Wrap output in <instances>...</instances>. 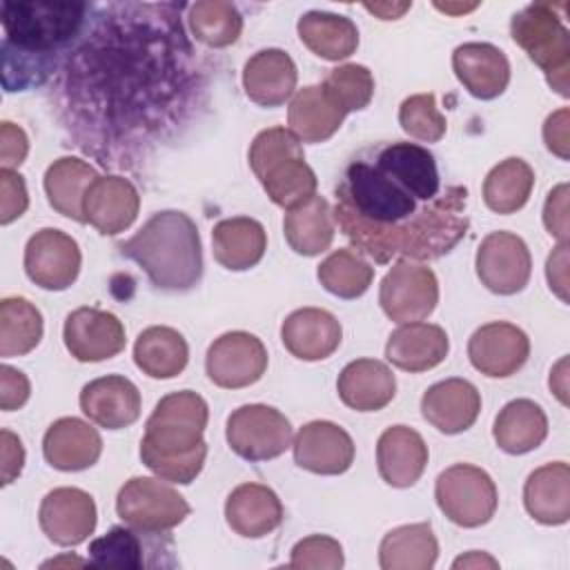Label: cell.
<instances>
[{
  "label": "cell",
  "instance_id": "cb8c5ba5",
  "mask_svg": "<svg viewBox=\"0 0 570 570\" xmlns=\"http://www.w3.org/2000/svg\"><path fill=\"white\" fill-rule=\"evenodd\" d=\"M102 452V439L94 425L78 416L53 421L42 436L47 463L60 472H80L91 468Z\"/></svg>",
  "mask_w": 570,
  "mask_h": 570
},
{
  "label": "cell",
  "instance_id": "ab89813d",
  "mask_svg": "<svg viewBox=\"0 0 570 570\" xmlns=\"http://www.w3.org/2000/svg\"><path fill=\"white\" fill-rule=\"evenodd\" d=\"M45 332L40 309L22 298L7 296L0 301V356H24L40 343Z\"/></svg>",
  "mask_w": 570,
  "mask_h": 570
},
{
  "label": "cell",
  "instance_id": "e0dca14e",
  "mask_svg": "<svg viewBox=\"0 0 570 570\" xmlns=\"http://www.w3.org/2000/svg\"><path fill=\"white\" fill-rule=\"evenodd\" d=\"M468 356L474 370L490 379H505L519 372L530 356L528 334L505 321L481 325L468 341Z\"/></svg>",
  "mask_w": 570,
  "mask_h": 570
},
{
  "label": "cell",
  "instance_id": "f5cc1de1",
  "mask_svg": "<svg viewBox=\"0 0 570 570\" xmlns=\"http://www.w3.org/2000/svg\"><path fill=\"white\" fill-rule=\"evenodd\" d=\"M0 470H2V485H9L16 476H20L24 465V448L22 441L9 432H0Z\"/></svg>",
  "mask_w": 570,
  "mask_h": 570
},
{
  "label": "cell",
  "instance_id": "44dd1931",
  "mask_svg": "<svg viewBox=\"0 0 570 570\" xmlns=\"http://www.w3.org/2000/svg\"><path fill=\"white\" fill-rule=\"evenodd\" d=\"M481 412V394L465 379H445L421 396L423 419L443 434H461L474 425Z\"/></svg>",
  "mask_w": 570,
  "mask_h": 570
},
{
  "label": "cell",
  "instance_id": "8fae6325",
  "mask_svg": "<svg viewBox=\"0 0 570 570\" xmlns=\"http://www.w3.org/2000/svg\"><path fill=\"white\" fill-rule=\"evenodd\" d=\"M379 303L394 323H414L428 318L439 303L436 274L421 263L399 261L383 276Z\"/></svg>",
  "mask_w": 570,
  "mask_h": 570
},
{
  "label": "cell",
  "instance_id": "83f0119b",
  "mask_svg": "<svg viewBox=\"0 0 570 570\" xmlns=\"http://www.w3.org/2000/svg\"><path fill=\"white\" fill-rule=\"evenodd\" d=\"M225 519L236 534L261 539L283 523V503L278 494L263 483H240L225 501Z\"/></svg>",
  "mask_w": 570,
  "mask_h": 570
},
{
  "label": "cell",
  "instance_id": "d4e9b609",
  "mask_svg": "<svg viewBox=\"0 0 570 570\" xmlns=\"http://www.w3.org/2000/svg\"><path fill=\"white\" fill-rule=\"evenodd\" d=\"M430 452L423 436L407 425H390L376 443V468L392 488L414 485L428 465Z\"/></svg>",
  "mask_w": 570,
  "mask_h": 570
},
{
  "label": "cell",
  "instance_id": "f6af8a7d",
  "mask_svg": "<svg viewBox=\"0 0 570 570\" xmlns=\"http://www.w3.org/2000/svg\"><path fill=\"white\" fill-rule=\"evenodd\" d=\"M399 125L410 138L421 142H439L448 129L434 94H414L405 98L399 107Z\"/></svg>",
  "mask_w": 570,
  "mask_h": 570
},
{
  "label": "cell",
  "instance_id": "60d3db41",
  "mask_svg": "<svg viewBox=\"0 0 570 570\" xmlns=\"http://www.w3.org/2000/svg\"><path fill=\"white\" fill-rule=\"evenodd\" d=\"M187 9L189 29L203 45L223 49L240 38L243 16L229 0H198Z\"/></svg>",
  "mask_w": 570,
  "mask_h": 570
},
{
  "label": "cell",
  "instance_id": "ba28073f",
  "mask_svg": "<svg viewBox=\"0 0 570 570\" xmlns=\"http://www.w3.org/2000/svg\"><path fill=\"white\" fill-rule=\"evenodd\" d=\"M434 499L439 510L461 528L485 525L499 505L492 476L472 463H454L436 476Z\"/></svg>",
  "mask_w": 570,
  "mask_h": 570
},
{
  "label": "cell",
  "instance_id": "9a60e30c",
  "mask_svg": "<svg viewBox=\"0 0 570 570\" xmlns=\"http://www.w3.org/2000/svg\"><path fill=\"white\" fill-rule=\"evenodd\" d=\"M62 341L69 354L80 363H98L118 356L125 350L122 321L98 307H78L65 318Z\"/></svg>",
  "mask_w": 570,
  "mask_h": 570
},
{
  "label": "cell",
  "instance_id": "30bf717a",
  "mask_svg": "<svg viewBox=\"0 0 570 570\" xmlns=\"http://www.w3.org/2000/svg\"><path fill=\"white\" fill-rule=\"evenodd\" d=\"M225 439L245 461H269L281 456L294 441L289 419L263 403H249L236 407L227 416Z\"/></svg>",
  "mask_w": 570,
  "mask_h": 570
},
{
  "label": "cell",
  "instance_id": "ffe728a7",
  "mask_svg": "<svg viewBox=\"0 0 570 570\" xmlns=\"http://www.w3.org/2000/svg\"><path fill=\"white\" fill-rule=\"evenodd\" d=\"M140 405L138 387L120 374L94 379L80 392V410L105 430H122L136 423Z\"/></svg>",
  "mask_w": 570,
  "mask_h": 570
},
{
  "label": "cell",
  "instance_id": "f907efd6",
  "mask_svg": "<svg viewBox=\"0 0 570 570\" xmlns=\"http://www.w3.org/2000/svg\"><path fill=\"white\" fill-rule=\"evenodd\" d=\"M29 154V138L22 127L2 120L0 122V163L2 169H16Z\"/></svg>",
  "mask_w": 570,
  "mask_h": 570
},
{
  "label": "cell",
  "instance_id": "ee69618b",
  "mask_svg": "<svg viewBox=\"0 0 570 570\" xmlns=\"http://www.w3.org/2000/svg\"><path fill=\"white\" fill-rule=\"evenodd\" d=\"M323 85L334 96V100L345 109V114L365 109L374 96L372 71L365 65L356 62L334 67L323 80Z\"/></svg>",
  "mask_w": 570,
  "mask_h": 570
},
{
  "label": "cell",
  "instance_id": "ac0fdd59",
  "mask_svg": "<svg viewBox=\"0 0 570 570\" xmlns=\"http://www.w3.org/2000/svg\"><path fill=\"white\" fill-rule=\"evenodd\" d=\"M294 463L314 474H343L354 463V441L352 436L332 421H309L305 423L294 441Z\"/></svg>",
  "mask_w": 570,
  "mask_h": 570
},
{
  "label": "cell",
  "instance_id": "11a10c76",
  "mask_svg": "<svg viewBox=\"0 0 570 570\" xmlns=\"http://www.w3.org/2000/svg\"><path fill=\"white\" fill-rule=\"evenodd\" d=\"M452 568L459 570V568H499V561L492 559L488 552H479V550H472L468 554H461L459 559L452 561Z\"/></svg>",
  "mask_w": 570,
  "mask_h": 570
},
{
  "label": "cell",
  "instance_id": "7402d4cb",
  "mask_svg": "<svg viewBox=\"0 0 570 570\" xmlns=\"http://www.w3.org/2000/svg\"><path fill=\"white\" fill-rule=\"evenodd\" d=\"M459 82L479 100L499 98L510 82L508 56L490 42H463L452 51Z\"/></svg>",
  "mask_w": 570,
  "mask_h": 570
},
{
  "label": "cell",
  "instance_id": "9c48e42d",
  "mask_svg": "<svg viewBox=\"0 0 570 570\" xmlns=\"http://www.w3.org/2000/svg\"><path fill=\"white\" fill-rule=\"evenodd\" d=\"M116 512L136 530L167 534L189 517L191 508L178 490L165 483V479L134 476L118 490Z\"/></svg>",
  "mask_w": 570,
  "mask_h": 570
},
{
  "label": "cell",
  "instance_id": "1f68e13d",
  "mask_svg": "<svg viewBox=\"0 0 570 570\" xmlns=\"http://www.w3.org/2000/svg\"><path fill=\"white\" fill-rule=\"evenodd\" d=\"M212 249L218 265L229 272H245L265 256V227L249 216L223 218L212 229Z\"/></svg>",
  "mask_w": 570,
  "mask_h": 570
},
{
  "label": "cell",
  "instance_id": "52a82bcc",
  "mask_svg": "<svg viewBox=\"0 0 570 570\" xmlns=\"http://www.w3.org/2000/svg\"><path fill=\"white\" fill-rule=\"evenodd\" d=\"M563 4L532 2L510 20L512 40L543 71L548 85L563 98L570 96V31L559 11Z\"/></svg>",
  "mask_w": 570,
  "mask_h": 570
},
{
  "label": "cell",
  "instance_id": "c3c4849f",
  "mask_svg": "<svg viewBox=\"0 0 570 570\" xmlns=\"http://www.w3.org/2000/svg\"><path fill=\"white\" fill-rule=\"evenodd\" d=\"M543 225L559 243H568V185H557L543 205Z\"/></svg>",
  "mask_w": 570,
  "mask_h": 570
},
{
  "label": "cell",
  "instance_id": "7dc6e473",
  "mask_svg": "<svg viewBox=\"0 0 570 570\" xmlns=\"http://www.w3.org/2000/svg\"><path fill=\"white\" fill-rule=\"evenodd\" d=\"M29 207L24 178L13 169H0V223L9 225Z\"/></svg>",
  "mask_w": 570,
  "mask_h": 570
},
{
  "label": "cell",
  "instance_id": "6da1fadb",
  "mask_svg": "<svg viewBox=\"0 0 570 570\" xmlns=\"http://www.w3.org/2000/svg\"><path fill=\"white\" fill-rule=\"evenodd\" d=\"M180 7L91 4L62 60L65 125L102 165L125 167L196 102L200 82Z\"/></svg>",
  "mask_w": 570,
  "mask_h": 570
},
{
  "label": "cell",
  "instance_id": "d6986e66",
  "mask_svg": "<svg viewBox=\"0 0 570 570\" xmlns=\"http://www.w3.org/2000/svg\"><path fill=\"white\" fill-rule=\"evenodd\" d=\"M140 209V194L125 176H98L82 198L85 220L102 236L131 227Z\"/></svg>",
  "mask_w": 570,
  "mask_h": 570
},
{
  "label": "cell",
  "instance_id": "8992f818",
  "mask_svg": "<svg viewBox=\"0 0 570 570\" xmlns=\"http://www.w3.org/2000/svg\"><path fill=\"white\" fill-rule=\"evenodd\" d=\"M247 158L274 205L289 212L316 196V174L305 163L301 140L287 127L258 131L249 145Z\"/></svg>",
  "mask_w": 570,
  "mask_h": 570
},
{
  "label": "cell",
  "instance_id": "f35d334b",
  "mask_svg": "<svg viewBox=\"0 0 570 570\" xmlns=\"http://www.w3.org/2000/svg\"><path fill=\"white\" fill-rule=\"evenodd\" d=\"M534 187V171L523 158H505L494 165L483 180V203L494 214L519 212Z\"/></svg>",
  "mask_w": 570,
  "mask_h": 570
},
{
  "label": "cell",
  "instance_id": "b9f144b4",
  "mask_svg": "<svg viewBox=\"0 0 570 570\" xmlns=\"http://www.w3.org/2000/svg\"><path fill=\"white\" fill-rule=\"evenodd\" d=\"M316 278L330 294L350 301L363 296L370 289L374 281V267L361 254L345 247L321 261Z\"/></svg>",
  "mask_w": 570,
  "mask_h": 570
},
{
  "label": "cell",
  "instance_id": "db71d44e",
  "mask_svg": "<svg viewBox=\"0 0 570 570\" xmlns=\"http://www.w3.org/2000/svg\"><path fill=\"white\" fill-rule=\"evenodd\" d=\"M546 278L550 289L568 303V243H559L546 263Z\"/></svg>",
  "mask_w": 570,
  "mask_h": 570
},
{
  "label": "cell",
  "instance_id": "484cf974",
  "mask_svg": "<svg viewBox=\"0 0 570 570\" xmlns=\"http://www.w3.org/2000/svg\"><path fill=\"white\" fill-rule=\"evenodd\" d=\"M450 338L434 323H401L385 343V358L405 372H428L445 361Z\"/></svg>",
  "mask_w": 570,
  "mask_h": 570
},
{
  "label": "cell",
  "instance_id": "8d00e7d4",
  "mask_svg": "<svg viewBox=\"0 0 570 570\" xmlns=\"http://www.w3.org/2000/svg\"><path fill=\"white\" fill-rule=\"evenodd\" d=\"M187 341L174 327L151 325L134 343V363L151 379H174L187 367Z\"/></svg>",
  "mask_w": 570,
  "mask_h": 570
},
{
  "label": "cell",
  "instance_id": "836d02e7",
  "mask_svg": "<svg viewBox=\"0 0 570 570\" xmlns=\"http://www.w3.org/2000/svg\"><path fill=\"white\" fill-rule=\"evenodd\" d=\"M301 42L318 58L338 62L350 58L358 47L356 24L341 13L330 11H307L298 18Z\"/></svg>",
  "mask_w": 570,
  "mask_h": 570
},
{
  "label": "cell",
  "instance_id": "603a6c76",
  "mask_svg": "<svg viewBox=\"0 0 570 570\" xmlns=\"http://www.w3.org/2000/svg\"><path fill=\"white\" fill-rule=\"evenodd\" d=\"M343 338L338 318L321 307L294 309L281 325L285 350L301 361H323L332 356Z\"/></svg>",
  "mask_w": 570,
  "mask_h": 570
},
{
  "label": "cell",
  "instance_id": "9f6ffc18",
  "mask_svg": "<svg viewBox=\"0 0 570 570\" xmlns=\"http://www.w3.org/2000/svg\"><path fill=\"white\" fill-rule=\"evenodd\" d=\"M410 7H412V2H401V4H390V2L365 4V9L372 11V13H376L381 20H396V18H401Z\"/></svg>",
  "mask_w": 570,
  "mask_h": 570
},
{
  "label": "cell",
  "instance_id": "5bb4252c",
  "mask_svg": "<svg viewBox=\"0 0 570 570\" xmlns=\"http://www.w3.org/2000/svg\"><path fill=\"white\" fill-rule=\"evenodd\" d=\"M82 254L69 234L45 227L38 229L24 247V272L31 283L49 292L71 287L80 274Z\"/></svg>",
  "mask_w": 570,
  "mask_h": 570
},
{
  "label": "cell",
  "instance_id": "bcb514c9",
  "mask_svg": "<svg viewBox=\"0 0 570 570\" xmlns=\"http://www.w3.org/2000/svg\"><path fill=\"white\" fill-rule=\"evenodd\" d=\"M343 548L336 539L327 534H312L301 539L292 548L289 568H325V570H338L343 568Z\"/></svg>",
  "mask_w": 570,
  "mask_h": 570
},
{
  "label": "cell",
  "instance_id": "f546056e",
  "mask_svg": "<svg viewBox=\"0 0 570 570\" xmlns=\"http://www.w3.org/2000/svg\"><path fill=\"white\" fill-rule=\"evenodd\" d=\"M345 116L323 82L298 89L287 107L289 131L303 142H325L341 129Z\"/></svg>",
  "mask_w": 570,
  "mask_h": 570
},
{
  "label": "cell",
  "instance_id": "277c9868",
  "mask_svg": "<svg viewBox=\"0 0 570 570\" xmlns=\"http://www.w3.org/2000/svg\"><path fill=\"white\" fill-rule=\"evenodd\" d=\"M207 421L209 407L200 394L180 390L163 396L145 423L142 463L169 483L189 485L207 459Z\"/></svg>",
  "mask_w": 570,
  "mask_h": 570
},
{
  "label": "cell",
  "instance_id": "74e56055",
  "mask_svg": "<svg viewBox=\"0 0 570 570\" xmlns=\"http://www.w3.org/2000/svg\"><path fill=\"white\" fill-rule=\"evenodd\" d=\"M283 234L292 252L301 256H318L334 240V216L323 196L289 209L283 218Z\"/></svg>",
  "mask_w": 570,
  "mask_h": 570
},
{
  "label": "cell",
  "instance_id": "3957f363",
  "mask_svg": "<svg viewBox=\"0 0 570 570\" xmlns=\"http://www.w3.org/2000/svg\"><path fill=\"white\" fill-rule=\"evenodd\" d=\"M89 2H2V82L7 91L40 87L80 38Z\"/></svg>",
  "mask_w": 570,
  "mask_h": 570
},
{
  "label": "cell",
  "instance_id": "e575fe53",
  "mask_svg": "<svg viewBox=\"0 0 570 570\" xmlns=\"http://www.w3.org/2000/svg\"><path fill=\"white\" fill-rule=\"evenodd\" d=\"M96 178L98 171L87 160L76 156H62L47 167L42 187L49 205L58 214L76 223H87L82 214V198Z\"/></svg>",
  "mask_w": 570,
  "mask_h": 570
},
{
  "label": "cell",
  "instance_id": "5b68a950",
  "mask_svg": "<svg viewBox=\"0 0 570 570\" xmlns=\"http://www.w3.org/2000/svg\"><path fill=\"white\" fill-rule=\"evenodd\" d=\"M118 249L163 292H189L203 278L200 234L185 212H156L131 238L118 243Z\"/></svg>",
  "mask_w": 570,
  "mask_h": 570
},
{
  "label": "cell",
  "instance_id": "7a4b0ae2",
  "mask_svg": "<svg viewBox=\"0 0 570 570\" xmlns=\"http://www.w3.org/2000/svg\"><path fill=\"white\" fill-rule=\"evenodd\" d=\"M334 220L374 263L436 261L465 236L468 189L443 185L434 154L407 140L358 149L343 167Z\"/></svg>",
  "mask_w": 570,
  "mask_h": 570
},
{
  "label": "cell",
  "instance_id": "4fadbf2b",
  "mask_svg": "<svg viewBox=\"0 0 570 570\" xmlns=\"http://www.w3.org/2000/svg\"><path fill=\"white\" fill-rule=\"evenodd\" d=\"M205 370L214 385L240 390L261 381L267 370V350L249 332H225L209 345Z\"/></svg>",
  "mask_w": 570,
  "mask_h": 570
},
{
  "label": "cell",
  "instance_id": "7bdbcfd3",
  "mask_svg": "<svg viewBox=\"0 0 570 570\" xmlns=\"http://www.w3.org/2000/svg\"><path fill=\"white\" fill-rule=\"evenodd\" d=\"M147 532L131 525H114L102 537L89 543L87 561L100 568H154L151 559L145 557L147 543L142 541Z\"/></svg>",
  "mask_w": 570,
  "mask_h": 570
},
{
  "label": "cell",
  "instance_id": "7c38bea8",
  "mask_svg": "<svg viewBox=\"0 0 570 570\" xmlns=\"http://www.w3.org/2000/svg\"><path fill=\"white\" fill-rule=\"evenodd\" d=\"M479 281L499 296L521 292L532 274V258L525 240L512 232H490L474 258Z\"/></svg>",
  "mask_w": 570,
  "mask_h": 570
},
{
  "label": "cell",
  "instance_id": "681fc988",
  "mask_svg": "<svg viewBox=\"0 0 570 570\" xmlns=\"http://www.w3.org/2000/svg\"><path fill=\"white\" fill-rule=\"evenodd\" d=\"M29 394H31V383L24 376V372L11 365H2L0 367V410L13 412L22 407L29 401Z\"/></svg>",
  "mask_w": 570,
  "mask_h": 570
},
{
  "label": "cell",
  "instance_id": "680465c9",
  "mask_svg": "<svg viewBox=\"0 0 570 570\" xmlns=\"http://www.w3.org/2000/svg\"><path fill=\"white\" fill-rule=\"evenodd\" d=\"M434 7H436V9H441V11H448V13H461V11H470V9H474L476 4H468V7L463 4V7H461V4H439V2H436Z\"/></svg>",
  "mask_w": 570,
  "mask_h": 570
},
{
  "label": "cell",
  "instance_id": "f1b7e54d",
  "mask_svg": "<svg viewBox=\"0 0 570 570\" xmlns=\"http://www.w3.org/2000/svg\"><path fill=\"white\" fill-rule=\"evenodd\" d=\"M336 392L341 401L356 412H379L392 403L396 379L383 361L356 358L341 370Z\"/></svg>",
  "mask_w": 570,
  "mask_h": 570
},
{
  "label": "cell",
  "instance_id": "816d5d0a",
  "mask_svg": "<svg viewBox=\"0 0 570 570\" xmlns=\"http://www.w3.org/2000/svg\"><path fill=\"white\" fill-rule=\"evenodd\" d=\"M543 142L561 160L570 158V111H568V107H561L546 118Z\"/></svg>",
  "mask_w": 570,
  "mask_h": 570
},
{
  "label": "cell",
  "instance_id": "d6a6232c",
  "mask_svg": "<svg viewBox=\"0 0 570 570\" xmlns=\"http://www.w3.org/2000/svg\"><path fill=\"white\" fill-rule=\"evenodd\" d=\"M492 436L508 454L532 452L548 436V416L539 403L530 399H514L499 410Z\"/></svg>",
  "mask_w": 570,
  "mask_h": 570
},
{
  "label": "cell",
  "instance_id": "d590c367",
  "mask_svg": "<svg viewBox=\"0 0 570 570\" xmlns=\"http://www.w3.org/2000/svg\"><path fill=\"white\" fill-rule=\"evenodd\" d=\"M439 557V541L430 523H407L392 528L379 546L383 570H430Z\"/></svg>",
  "mask_w": 570,
  "mask_h": 570
},
{
  "label": "cell",
  "instance_id": "4dcf8cb0",
  "mask_svg": "<svg viewBox=\"0 0 570 570\" xmlns=\"http://www.w3.org/2000/svg\"><path fill=\"white\" fill-rule=\"evenodd\" d=\"M528 514L543 525H563L570 519V468L552 461L537 468L523 485Z\"/></svg>",
  "mask_w": 570,
  "mask_h": 570
},
{
  "label": "cell",
  "instance_id": "2e32d148",
  "mask_svg": "<svg viewBox=\"0 0 570 570\" xmlns=\"http://www.w3.org/2000/svg\"><path fill=\"white\" fill-rule=\"evenodd\" d=\"M38 521L49 541L73 548L96 530L98 512L94 497L80 488H53L40 503Z\"/></svg>",
  "mask_w": 570,
  "mask_h": 570
},
{
  "label": "cell",
  "instance_id": "4316f807",
  "mask_svg": "<svg viewBox=\"0 0 570 570\" xmlns=\"http://www.w3.org/2000/svg\"><path fill=\"white\" fill-rule=\"evenodd\" d=\"M296 80V65L283 49H261L243 67V89L261 107H278L289 100Z\"/></svg>",
  "mask_w": 570,
  "mask_h": 570
},
{
  "label": "cell",
  "instance_id": "6f0895ef",
  "mask_svg": "<svg viewBox=\"0 0 570 570\" xmlns=\"http://www.w3.org/2000/svg\"><path fill=\"white\" fill-rule=\"evenodd\" d=\"M566 365H568V358H561L557 363V367L550 372V387L563 405L568 403V396H566Z\"/></svg>",
  "mask_w": 570,
  "mask_h": 570
}]
</instances>
